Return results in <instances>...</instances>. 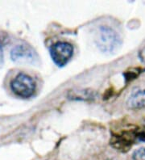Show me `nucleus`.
<instances>
[{
    "instance_id": "10",
    "label": "nucleus",
    "mask_w": 145,
    "mask_h": 160,
    "mask_svg": "<svg viewBox=\"0 0 145 160\" xmlns=\"http://www.w3.org/2000/svg\"><path fill=\"white\" fill-rule=\"evenodd\" d=\"M2 60V48H1V46H0V63H1Z\"/></svg>"
},
{
    "instance_id": "1",
    "label": "nucleus",
    "mask_w": 145,
    "mask_h": 160,
    "mask_svg": "<svg viewBox=\"0 0 145 160\" xmlns=\"http://www.w3.org/2000/svg\"><path fill=\"white\" fill-rule=\"evenodd\" d=\"M95 43L101 52L115 53L122 45V39L118 32L108 26H101L95 37Z\"/></svg>"
},
{
    "instance_id": "3",
    "label": "nucleus",
    "mask_w": 145,
    "mask_h": 160,
    "mask_svg": "<svg viewBox=\"0 0 145 160\" xmlns=\"http://www.w3.org/2000/svg\"><path fill=\"white\" fill-rule=\"evenodd\" d=\"M74 46L65 41H58L49 49L52 62L59 67H65L74 55Z\"/></svg>"
},
{
    "instance_id": "2",
    "label": "nucleus",
    "mask_w": 145,
    "mask_h": 160,
    "mask_svg": "<svg viewBox=\"0 0 145 160\" xmlns=\"http://www.w3.org/2000/svg\"><path fill=\"white\" fill-rule=\"evenodd\" d=\"M12 92L23 99L30 98L36 92V82L31 76L25 73H19L10 83Z\"/></svg>"
},
{
    "instance_id": "6",
    "label": "nucleus",
    "mask_w": 145,
    "mask_h": 160,
    "mask_svg": "<svg viewBox=\"0 0 145 160\" xmlns=\"http://www.w3.org/2000/svg\"><path fill=\"white\" fill-rule=\"evenodd\" d=\"M127 106L132 110L145 108V89L135 88L132 91L127 100Z\"/></svg>"
},
{
    "instance_id": "4",
    "label": "nucleus",
    "mask_w": 145,
    "mask_h": 160,
    "mask_svg": "<svg viewBox=\"0 0 145 160\" xmlns=\"http://www.w3.org/2000/svg\"><path fill=\"white\" fill-rule=\"evenodd\" d=\"M11 58L13 62L25 64H33L38 60L36 51L27 45H18L11 51Z\"/></svg>"
},
{
    "instance_id": "8",
    "label": "nucleus",
    "mask_w": 145,
    "mask_h": 160,
    "mask_svg": "<svg viewBox=\"0 0 145 160\" xmlns=\"http://www.w3.org/2000/svg\"><path fill=\"white\" fill-rule=\"evenodd\" d=\"M133 160H145V148L138 149L133 153L132 155Z\"/></svg>"
},
{
    "instance_id": "5",
    "label": "nucleus",
    "mask_w": 145,
    "mask_h": 160,
    "mask_svg": "<svg viewBox=\"0 0 145 160\" xmlns=\"http://www.w3.org/2000/svg\"><path fill=\"white\" fill-rule=\"evenodd\" d=\"M135 139L144 141V137L143 133H137L135 134L133 133H131L129 131L128 132H123L121 134H118L117 136L113 137L111 140V143L113 147L118 150L122 151H127L132 147V144L134 143Z\"/></svg>"
},
{
    "instance_id": "7",
    "label": "nucleus",
    "mask_w": 145,
    "mask_h": 160,
    "mask_svg": "<svg viewBox=\"0 0 145 160\" xmlns=\"http://www.w3.org/2000/svg\"><path fill=\"white\" fill-rule=\"evenodd\" d=\"M68 97L70 100H93L95 97V92L89 90L71 91L68 94Z\"/></svg>"
},
{
    "instance_id": "9",
    "label": "nucleus",
    "mask_w": 145,
    "mask_h": 160,
    "mask_svg": "<svg viewBox=\"0 0 145 160\" xmlns=\"http://www.w3.org/2000/svg\"><path fill=\"white\" fill-rule=\"evenodd\" d=\"M139 57L143 62H145V48L139 52Z\"/></svg>"
}]
</instances>
